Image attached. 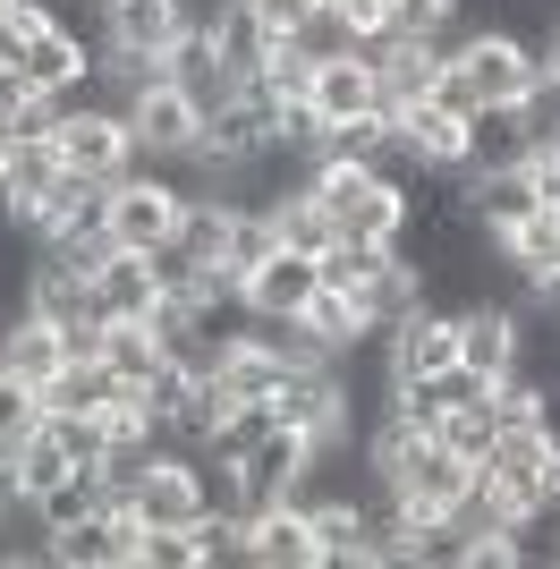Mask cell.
Instances as JSON below:
<instances>
[{"label":"cell","instance_id":"cell-10","mask_svg":"<svg viewBox=\"0 0 560 569\" xmlns=\"http://www.w3.org/2000/svg\"><path fill=\"white\" fill-rule=\"evenodd\" d=\"M93 60H102V51H93L86 34H69V26L51 18V9H43L34 26H26V34H18V69L34 77L43 94H69V86H93Z\"/></svg>","mask_w":560,"mask_h":569},{"label":"cell","instance_id":"cell-21","mask_svg":"<svg viewBox=\"0 0 560 569\" xmlns=\"http://www.w3.org/2000/svg\"><path fill=\"white\" fill-rule=\"evenodd\" d=\"M424 298H433V289H424V263H417V256H391V263H382V272H373L366 289H357V307H366V323H373V332L408 323V315H417Z\"/></svg>","mask_w":560,"mask_h":569},{"label":"cell","instance_id":"cell-39","mask_svg":"<svg viewBox=\"0 0 560 569\" xmlns=\"http://www.w3.org/2000/svg\"><path fill=\"white\" fill-rule=\"evenodd\" d=\"M247 9H256V18L272 26V34H298V26L314 18V0H247Z\"/></svg>","mask_w":560,"mask_h":569},{"label":"cell","instance_id":"cell-4","mask_svg":"<svg viewBox=\"0 0 560 569\" xmlns=\"http://www.w3.org/2000/svg\"><path fill=\"white\" fill-rule=\"evenodd\" d=\"M450 60L476 77V94H484V102H527V94H536V77H543L536 69V43L510 34V26H459Z\"/></svg>","mask_w":560,"mask_h":569},{"label":"cell","instance_id":"cell-24","mask_svg":"<svg viewBox=\"0 0 560 569\" xmlns=\"http://www.w3.org/2000/svg\"><path fill=\"white\" fill-rule=\"evenodd\" d=\"M492 247H501V256L527 272V289H543V281L560 272V213H552V204H536V213L518 221V230H501Z\"/></svg>","mask_w":560,"mask_h":569},{"label":"cell","instance_id":"cell-25","mask_svg":"<svg viewBox=\"0 0 560 569\" xmlns=\"http://www.w3.org/2000/svg\"><path fill=\"white\" fill-rule=\"evenodd\" d=\"M272 43H280V34L256 18V9H247V0H230V9H221V26H212V51H221V69H238V77H256Z\"/></svg>","mask_w":560,"mask_h":569},{"label":"cell","instance_id":"cell-1","mask_svg":"<svg viewBox=\"0 0 560 569\" xmlns=\"http://www.w3.org/2000/svg\"><path fill=\"white\" fill-rule=\"evenodd\" d=\"M306 188H314V204L331 213V230H340V238L399 247V230H408V196H399L373 162H314Z\"/></svg>","mask_w":560,"mask_h":569},{"label":"cell","instance_id":"cell-14","mask_svg":"<svg viewBox=\"0 0 560 569\" xmlns=\"http://www.w3.org/2000/svg\"><path fill=\"white\" fill-rule=\"evenodd\" d=\"M391 137L408 144L424 170H467V119L442 111V102H399V111H391Z\"/></svg>","mask_w":560,"mask_h":569},{"label":"cell","instance_id":"cell-35","mask_svg":"<svg viewBox=\"0 0 560 569\" xmlns=\"http://www.w3.org/2000/svg\"><path fill=\"white\" fill-rule=\"evenodd\" d=\"M391 256H399V247H366V238H331V247H323L314 263H323V289H366V281H373V272H382Z\"/></svg>","mask_w":560,"mask_h":569},{"label":"cell","instance_id":"cell-8","mask_svg":"<svg viewBox=\"0 0 560 569\" xmlns=\"http://www.w3.org/2000/svg\"><path fill=\"white\" fill-rule=\"evenodd\" d=\"M128 137H137V162L187 153V144H204V102L187 94L179 77H162L153 94H137V102H128Z\"/></svg>","mask_w":560,"mask_h":569},{"label":"cell","instance_id":"cell-31","mask_svg":"<svg viewBox=\"0 0 560 569\" xmlns=\"http://www.w3.org/2000/svg\"><path fill=\"white\" fill-rule=\"evenodd\" d=\"M102 366H111L119 382H144L153 366H162V340H153V323H144V315L111 323V332H102Z\"/></svg>","mask_w":560,"mask_h":569},{"label":"cell","instance_id":"cell-18","mask_svg":"<svg viewBox=\"0 0 560 569\" xmlns=\"http://www.w3.org/2000/svg\"><path fill=\"white\" fill-rule=\"evenodd\" d=\"M60 366H69V340H60V323H43V315L26 307L18 323H9V340H0V375H18L26 391H43Z\"/></svg>","mask_w":560,"mask_h":569},{"label":"cell","instance_id":"cell-36","mask_svg":"<svg viewBox=\"0 0 560 569\" xmlns=\"http://www.w3.org/2000/svg\"><path fill=\"white\" fill-rule=\"evenodd\" d=\"M43 426L60 433V451H69L77 468H102V459H111V426H102V417H86V408H51Z\"/></svg>","mask_w":560,"mask_h":569},{"label":"cell","instance_id":"cell-23","mask_svg":"<svg viewBox=\"0 0 560 569\" xmlns=\"http://www.w3.org/2000/svg\"><path fill=\"white\" fill-rule=\"evenodd\" d=\"M60 137H0V204H26L60 179Z\"/></svg>","mask_w":560,"mask_h":569},{"label":"cell","instance_id":"cell-37","mask_svg":"<svg viewBox=\"0 0 560 569\" xmlns=\"http://www.w3.org/2000/svg\"><path fill=\"white\" fill-rule=\"evenodd\" d=\"M256 86H263L272 102H298L306 86H314V60H306L298 43H272V51H263V69H256Z\"/></svg>","mask_w":560,"mask_h":569},{"label":"cell","instance_id":"cell-20","mask_svg":"<svg viewBox=\"0 0 560 569\" xmlns=\"http://www.w3.org/2000/svg\"><path fill=\"white\" fill-rule=\"evenodd\" d=\"M306 102L323 119H357V111H382V77L366 69V60H314V86H306Z\"/></svg>","mask_w":560,"mask_h":569},{"label":"cell","instance_id":"cell-11","mask_svg":"<svg viewBox=\"0 0 560 569\" xmlns=\"http://www.w3.org/2000/svg\"><path fill=\"white\" fill-rule=\"evenodd\" d=\"M306 468H314V442H306L298 426H280V433H263L256 451L238 459V476H247V519H256V510H272V501H298Z\"/></svg>","mask_w":560,"mask_h":569},{"label":"cell","instance_id":"cell-22","mask_svg":"<svg viewBox=\"0 0 560 569\" xmlns=\"http://www.w3.org/2000/svg\"><path fill=\"white\" fill-rule=\"evenodd\" d=\"M93 298H102V315H111V323H128V315H153V298H162V281H153V256L119 247V256L93 272Z\"/></svg>","mask_w":560,"mask_h":569},{"label":"cell","instance_id":"cell-13","mask_svg":"<svg viewBox=\"0 0 560 569\" xmlns=\"http://www.w3.org/2000/svg\"><path fill=\"white\" fill-rule=\"evenodd\" d=\"M543 451H552V433H543V426H501V433H492V451L476 459V468H484L492 485L527 510V501H543Z\"/></svg>","mask_w":560,"mask_h":569},{"label":"cell","instance_id":"cell-34","mask_svg":"<svg viewBox=\"0 0 560 569\" xmlns=\"http://www.w3.org/2000/svg\"><path fill=\"white\" fill-rule=\"evenodd\" d=\"M280 43H298L306 60H349V51H357V18H349V9H331V0H314V18H306L298 34H280Z\"/></svg>","mask_w":560,"mask_h":569},{"label":"cell","instance_id":"cell-26","mask_svg":"<svg viewBox=\"0 0 560 569\" xmlns=\"http://www.w3.org/2000/svg\"><path fill=\"white\" fill-rule=\"evenodd\" d=\"M306 332L340 357V349H357V340H373V323H366V307H357V289H314V298H306Z\"/></svg>","mask_w":560,"mask_h":569},{"label":"cell","instance_id":"cell-16","mask_svg":"<svg viewBox=\"0 0 560 569\" xmlns=\"http://www.w3.org/2000/svg\"><path fill=\"white\" fill-rule=\"evenodd\" d=\"M247 561L256 569H314V527H306V501H272L247 519Z\"/></svg>","mask_w":560,"mask_h":569},{"label":"cell","instance_id":"cell-15","mask_svg":"<svg viewBox=\"0 0 560 569\" xmlns=\"http://www.w3.org/2000/svg\"><path fill=\"white\" fill-rule=\"evenodd\" d=\"M306 527H314V569H357L366 552V501L357 493H298Z\"/></svg>","mask_w":560,"mask_h":569},{"label":"cell","instance_id":"cell-30","mask_svg":"<svg viewBox=\"0 0 560 569\" xmlns=\"http://www.w3.org/2000/svg\"><path fill=\"white\" fill-rule=\"evenodd\" d=\"M263 213H272V230H280V247H298V256H323L331 238V213L323 204H314V188H298V196H280V204H263Z\"/></svg>","mask_w":560,"mask_h":569},{"label":"cell","instance_id":"cell-9","mask_svg":"<svg viewBox=\"0 0 560 569\" xmlns=\"http://www.w3.org/2000/svg\"><path fill=\"white\" fill-rule=\"evenodd\" d=\"M518 357H527V323H518V307H510V298H467V307H459V366H467V375H484V382H501V375H518Z\"/></svg>","mask_w":560,"mask_h":569},{"label":"cell","instance_id":"cell-33","mask_svg":"<svg viewBox=\"0 0 560 569\" xmlns=\"http://www.w3.org/2000/svg\"><path fill=\"white\" fill-rule=\"evenodd\" d=\"M263 433H280V408H272V400H238L230 417L212 426V442H204V451H212V459H247V451L263 442Z\"/></svg>","mask_w":560,"mask_h":569},{"label":"cell","instance_id":"cell-6","mask_svg":"<svg viewBox=\"0 0 560 569\" xmlns=\"http://www.w3.org/2000/svg\"><path fill=\"white\" fill-rule=\"evenodd\" d=\"M144 561V519L137 501H102L77 527L51 536V569H137Z\"/></svg>","mask_w":560,"mask_h":569},{"label":"cell","instance_id":"cell-17","mask_svg":"<svg viewBox=\"0 0 560 569\" xmlns=\"http://www.w3.org/2000/svg\"><path fill=\"white\" fill-rule=\"evenodd\" d=\"M187 34L179 0H102V43L111 51H170Z\"/></svg>","mask_w":560,"mask_h":569},{"label":"cell","instance_id":"cell-40","mask_svg":"<svg viewBox=\"0 0 560 569\" xmlns=\"http://www.w3.org/2000/svg\"><path fill=\"white\" fill-rule=\"evenodd\" d=\"M536 69H543V77H560V18L536 34Z\"/></svg>","mask_w":560,"mask_h":569},{"label":"cell","instance_id":"cell-12","mask_svg":"<svg viewBox=\"0 0 560 569\" xmlns=\"http://www.w3.org/2000/svg\"><path fill=\"white\" fill-rule=\"evenodd\" d=\"M314 289H323V263L298 256V247H272V256L247 272V315H263V323H272V315H306Z\"/></svg>","mask_w":560,"mask_h":569},{"label":"cell","instance_id":"cell-19","mask_svg":"<svg viewBox=\"0 0 560 569\" xmlns=\"http://www.w3.org/2000/svg\"><path fill=\"white\" fill-rule=\"evenodd\" d=\"M527 144H536L527 102H484V111H467V170H484V162H527Z\"/></svg>","mask_w":560,"mask_h":569},{"label":"cell","instance_id":"cell-38","mask_svg":"<svg viewBox=\"0 0 560 569\" xmlns=\"http://www.w3.org/2000/svg\"><path fill=\"white\" fill-rule=\"evenodd\" d=\"M459 9L467 0H391V26L399 34H459Z\"/></svg>","mask_w":560,"mask_h":569},{"label":"cell","instance_id":"cell-2","mask_svg":"<svg viewBox=\"0 0 560 569\" xmlns=\"http://www.w3.org/2000/svg\"><path fill=\"white\" fill-rule=\"evenodd\" d=\"M382 468V485H391V501H408V510H450V501L476 485V459H459L442 442V433H417V442H399V451L373 459Z\"/></svg>","mask_w":560,"mask_h":569},{"label":"cell","instance_id":"cell-28","mask_svg":"<svg viewBox=\"0 0 560 569\" xmlns=\"http://www.w3.org/2000/svg\"><path fill=\"white\" fill-rule=\"evenodd\" d=\"M382 144H391V119H382V111L323 119V137H314V162H373Z\"/></svg>","mask_w":560,"mask_h":569},{"label":"cell","instance_id":"cell-27","mask_svg":"<svg viewBox=\"0 0 560 569\" xmlns=\"http://www.w3.org/2000/svg\"><path fill=\"white\" fill-rule=\"evenodd\" d=\"M69 468H77V459L60 451V433H51V426H34V433H18V442H9V476H18V493H26V501L51 493Z\"/></svg>","mask_w":560,"mask_h":569},{"label":"cell","instance_id":"cell-5","mask_svg":"<svg viewBox=\"0 0 560 569\" xmlns=\"http://www.w3.org/2000/svg\"><path fill=\"white\" fill-rule=\"evenodd\" d=\"M179 213H187V196L170 188L162 170H128V179H111V221L102 230L119 238V247H137V256H153V247H170L179 238Z\"/></svg>","mask_w":560,"mask_h":569},{"label":"cell","instance_id":"cell-32","mask_svg":"<svg viewBox=\"0 0 560 569\" xmlns=\"http://www.w3.org/2000/svg\"><path fill=\"white\" fill-rule=\"evenodd\" d=\"M433 433H442L459 459H484V451H492V433H501V408H492V391H484V400H450Z\"/></svg>","mask_w":560,"mask_h":569},{"label":"cell","instance_id":"cell-7","mask_svg":"<svg viewBox=\"0 0 560 569\" xmlns=\"http://www.w3.org/2000/svg\"><path fill=\"white\" fill-rule=\"evenodd\" d=\"M60 162L86 170V179H128V170H137L128 111H111V102H77V111L60 119Z\"/></svg>","mask_w":560,"mask_h":569},{"label":"cell","instance_id":"cell-29","mask_svg":"<svg viewBox=\"0 0 560 569\" xmlns=\"http://www.w3.org/2000/svg\"><path fill=\"white\" fill-rule=\"evenodd\" d=\"M543 561H560V501L552 493L510 519V569H543Z\"/></svg>","mask_w":560,"mask_h":569},{"label":"cell","instance_id":"cell-3","mask_svg":"<svg viewBox=\"0 0 560 569\" xmlns=\"http://www.w3.org/2000/svg\"><path fill=\"white\" fill-rule=\"evenodd\" d=\"M450 366H459V307H442V298H424L408 323L382 332V375H391V391H408V382H442Z\"/></svg>","mask_w":560,"mask_h":569}]
</instances>
